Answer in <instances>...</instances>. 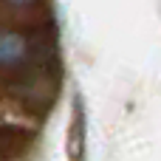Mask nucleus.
I'll return each mask as SVG.
<instances>
[{
  "mask_svg": "<svg viewBox=\"0 0 161 161\" xmlns=\"http://www.w3.org/2000/svg\"><path fill=\"white\" fill-rule=\"evenodd\" d=\"M28 59V40L17 31H0V68L11 71Z\"/></svg>",
  "mask_w": 161,
  "mask_h": 161,
  "instance_id": "nucleus-1",
  "label": "nucleus"
},
{
  "mask_svg": "<svg viewBox=\"0 0 161 161\" xmlns=\"http://www.w3.org/2000/svg\"><path fill=\"white\" fill-rule=\"evenodd\" d=\"M82 156H85V105L76 96L74 113H71V127H68V158L82 161Z\"/></svg>",
  "mask_w": 161,
  "mask_h": 161,
  "instance_id": "nucleus-2",
  "label": "nucleus"
},
{
  "mask_svg": "<svg viewBox=\"0 0 161 161\" xmlns=\"http://www.w3.org/2000/svg\"><path fill=\"white\" fill-rule=\"evenodd\" d=\"M8 3H11V6H28L31 0H8Z\"/></svg>",
  "mask_w": 161,
  "mask_h": 161,
  "instance_id": "nucleus-3",
  "label": "nucleus"
}]
</instances>
